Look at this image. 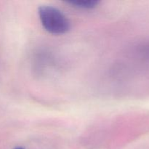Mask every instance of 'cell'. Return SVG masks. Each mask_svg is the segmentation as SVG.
Returning a JSON list of instances; mask_svg holds the SVG:
<instances>
[{"label":"cell","mask_w":149,"mask_h":149,"mask_svg":"<svg viewBox=\"0 0 149 149\" xmlns=\"http://www.w3.org/2000/svg\"><path fill=\"white\" fill-rule=\"evenodd\" d=\"M38 13L42 26L49 33L63 34L69 30V21L58 9L52 6L43 5L39 7Z\"/></svg>","instance_id":"cell-1"},{"label":"cell","mask_w":149,"mask_h":149,"mask_svg":"<svg viewBox=\"0 0 149 149\" xmlns=\"http://www.w3.org/2000/svg\"><path fill=\"white\" fill-rule=\"evenodd\" d=\"M68 3L79 8L93 9L98 4L99 1L97 0H71L68 1Z\"/></svg>","instance_id":"cell-2"},{"label":"cell","mask_w":149,"mask_h":149,"mask_svg":"<svg viewBox=\"0 0 149 149\" xmlns=\"http://www.w3.org/2000/svg\"><path fill=\"white\" fill-rule=\"evenodd\" d=\"M15 149H24V148H22V147H17V148H15Z\"/></svg>","instance_id":"cell-3"}]
</instances>
